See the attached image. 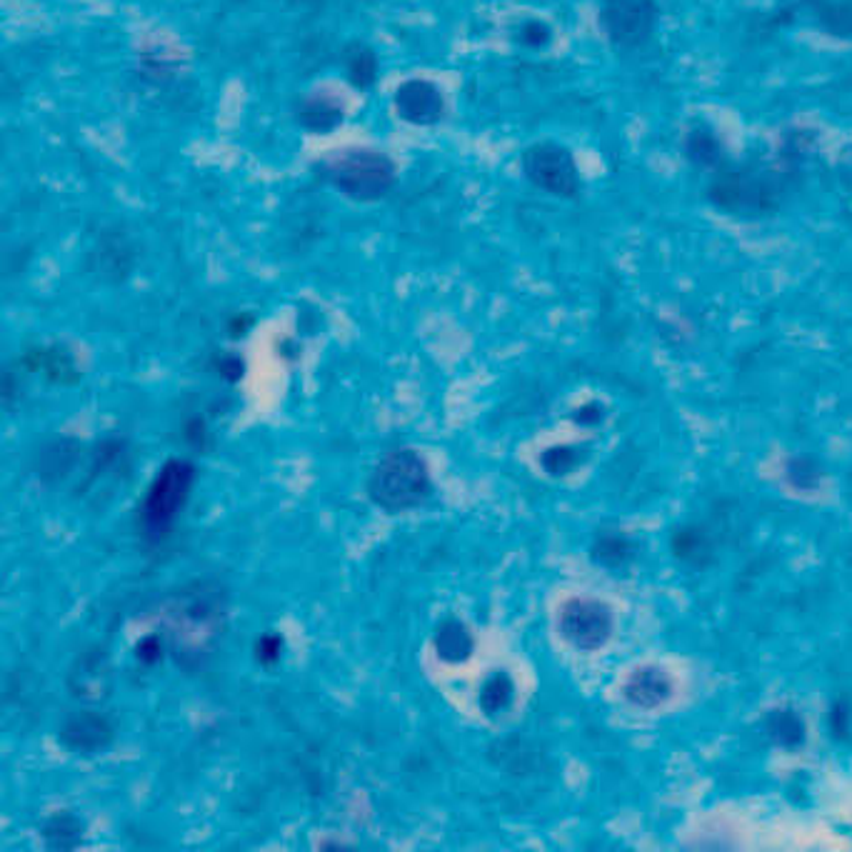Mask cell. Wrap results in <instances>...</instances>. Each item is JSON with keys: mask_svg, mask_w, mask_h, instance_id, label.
Listing matches in <instances>:
<instances>
[{"mask_svg": "<svg viewBox=\"0 0 852 852\" xmlns=\"http://www.w3.org/2000/svg\"><path fill=\"white\" fill-rule=\"evenodd\" d=\"M313 175L348 201L373 205L393 193L398 183V163L380 148L351 146L318 158L313 163Z\"/></svg>", "mask_w": 852, "mask_h": 852, "instance_id": "6da1fadb", "label": "cell"}, {"mask_svg": "<svg viewBox=\"0 0 852 852\" xmlns=\"http://www.w3.org/2000/svg\"><path fill=\"white\" fill-rule=\"evenodd\" d=\"M433 492L423 457L412 451L388 453L367 480V496L388 513L418 508Z\"/></svg>", "mask_w": 852, "mask_h": 852, "instance_id": "7a4b0ae2", "label": "cell"}, {"mask_svg": "<svg viewBox=\"0 0 852 852\" xmlns=\"http://www.w3.org/2000/svg\"><path fill=\"white\" fill-rule=\"evenodd\" d=\"M195 468L188 461H168L150 482L140 505V527L152 541H160L175 525L178 515L191 498Z\"/></svg>", "mask_w": 852, "mask_h": 852, "instance_id": "3957f363", "label": "cell"}, {"mask_svg": "<svg viewBox=\"0 0 852 852\" xmlns=\"http://www.w3.org/2000/svg\"><path fill=\"white\" fill-rule=\"evenodd\" d=\"M525 181L537 191L560 201H578L582 193V173L570 148L555 140H537L520 156Z\"/></svg>", "mask_w": 852, "mask_h": 852, "instance_id": "277c9868", "label": "cell"}, {"mask_svg": "<svg viewBox=\"0 0 852 852\" xmlns=\"http://www.w3.org/2000/svg\"><path fill=\"white\" fill-rule=\"evenodd\" d=\"M598 21L613 46L640 48L658 29L660 11L655 0H603Z\"/></svg>", "mask_w": 852, "mask_h": 852, "instance_id": "5b68a950", "label": "cell"}, {"mask_svg": "<svg viewBox=\"0 0 852 852\" xmlns=\"http://www.w3.org/2000/svg\"><path fill=\"white\" fill-rule=\"evenodd\" d=\"M560 633L578 650L593 652L610 640L613 635V615L610 610L590 598H576L563 607Z\"/></svg>", "mask_w": 852, "mask_h": 852, "instance_id": "8992f818", "label": "cell"}, {"mask_svg": "<svg viewBox=\"0 0 852 852\" xmlns=\"http://www.w3.org/2000/svg\"><path fill=\"white\" fill-rule=\"evenodd\" d=\"M393 111L412 128H433L445 121L447 101L435 80L408 78L393 93Z\"/></svg>", "mask_w": 852, "mask_h": 852, "instance_id": "52a82bcc", "label": "cell"}, {"mask_svg": "<svg viewBox=\"0 0 852 852\" xmlns=\"http://www.w3.org/2000/svg\"><path fill=\"white\" fill-rule=\"evenodd\" d=\"M295 121L305 133L313 136H328L338 130L345 121L343 101L330 93H310L295 103Z\"/></svg>", "mask_w": 852, "mask_h": 852, "instance_id": "ba28073f", "label": "cell"}, {"mask_svg": "<svg viewBox=\"0 0 852 852\" xmlns=\"http://www.w3.org/2000/svg\"><path fill=\"white\" fill-rule=\"evenodd\" d=\"M60 738L70 750L91 756L113 740V725L98 713H78L63 725Z\"/></svg>", "mask_w": 852, "mask_h": 852, "instance_id": "9c48e42d", "label": "cell"}, {"mask_svg": "<svg viewBox=\"0 0 852 852\" xmlns=\"http://www.w3.org/2000/svg\"><path fill=\"white\" fill-rule=\"evenodd\" d=\"M670 695H672L670 678L658 668L635 670L625 685L627 701L638 707H645V711H652V707L662 705Z\"/></svg>", "mask_w": 852, "mask_h": 852, "instance_id": "30bf717a", "label": "cell"}, {"mask_svg": "<svg viewBox=\"0 0 852 852\" xmlns=\"http://www.w3.org/2000/svg\"><path fill=\"white\" fill-rule=\"evenodd\" d=\"M343 70L351 88L361 93L371 91L380 78L378 53L371 46H365V43H351V46H345L343 50Z\"/></svg>", "mask_w": 852, "mask_h": 852, "instance_id": "8fae6325", "label": "cell"}, {"mask_svg": "<svg viewBox=\"0 0 852 852\" xmlns=\"http://www.w3.org/2000/svg\"><path fill=\"white\" fill-rule=\"evenodd\" d=\"M25 365L35 373H43L46 378L53 383H73L78 380V365L73 353H68L63 345H46V348H35L29 355H25Z\"/></svg>", "mask_w": 852, "mask_h": 852, "instance_id": "7c38bea8", "label": "cell"}, {"mask_svg": "<svg viewBox=\"0 0 852 852\" xmlns=\"http://www.w3.org/2000/svg\"><path fill=\"white\" fill-rule=\"evenodd\" d=\"M683 152L695 168H715L725 156L720 138H717L715 130L707 128V125H695V128L688 130L683 140Z\"/></svg>", "mask_w": 852, "mask_h": 852, "instance_id": "4fadbf2b", "label": "cell"}, {"mask_svg": "<svg viewBox=\"0 0 852 852\" xmlns=\"http://www.w3.org/2000/svg\"><path fill=\"white\" fill-rule=\"evenodd\" d=\"M435 650L447 662H463L473 652V635L468 627L457 621H447L438 627Z\"/></svg>", "mask_w": 852, "mask_h": 852, "instance_id": "5bb4252c", "label": "cell"}, {"mask_svg": "<svg viewBox=\"0 0 852 852\" xmlns=\"http://www.w3.org/2000/svg\"><path fill=\"white\" fill-rule=\"evenodd\" d=\"M553 38L555 33L550 29V23L541 21V18H525V21H520L513 29V43L527 50L550 48Z\"/></svg>", "mask_w": 852, "mask_h": 852, "instance_id": "9a60e30c", "label": "cell"}, {"mask_svg": "<svg viewBox=\"0 0 852 852\" xmlns=\"http://www.w3.org/2000/svg\"><path fill=\"white\" fill-rule=\"evenodd\" d=\"M818 23L825 31L840 38H852V5L840 3V0H822V5L815 8Z\"/></svg>", "mask_w": 852, "mask_h": 852, "instance_id": "2e32d148", "label": "cell"}, {"mask_svg": "<svg viewBox=\"0 0 852 852\" xmlns=\"http://www.w3.org/2000/svg\"><path fill=\"white\" fill-rule=\"evenodd\" d=\"M513 695H515L513 680H510L508 675H502V672H498V675H492L486 683V688H482L480 707L488 715H498L502 711H508V705L513 703Z\"/></svg>", "mask_w": 852, "mask_h": 852, "instance_id": "e0dca14e", "label": "cell"}, {"mask_svg": "<svg viewBox=\"0 0 852 852\" xmlns=\"http://www.w3.org/2000/svg\"><path fill=\"white\" fill-rule=\"evenodd\" d=\"M43 836H46L50 848L68 850V848H76L80 842V836H83V825H80L73 815H56V818L46 825Z\"/></svg>", "mask_w": 852, "mask_h": 852, "instance_id": "ac0fdd59", "label": "cell"}, {"mask_svg": "<svg viewBox=\"0 0 852 852\" xmlns=\"http://www.w3.org/2000/svg\"><path fill=\"white\" fill-rule=\"evenodd\" d=\"M76 678L80 680L78 685V693L76 695H86V697H95L101 690L107 688V668L101 666V660L98 658H91L86 660L83 666H80V670L76 672Z\"/></svg>", "mask_w": 852, "mask_h": 852, "instance_id": "d6986e66", "label": "cell"}, {"mask_svg": "<svg viewBox=\"0 0 852 852\" xmlns=\"http://www.w3.org/2000/svg\"><path fill=\"white\" fill-rule=\"evenodd\" d=\"M578 463H580V453L576 451V447H570V445L553 447V451H548V453H545V457H543L545 470H548L550 475L570 473Z\"/></svg>", "mask_w": 852, "mask_h": 852, "instance_id": "ffe728a7", "label": "cell"}, {"mask_svg": "<svg viewBox=\"0 0 852 852\" xmlns=\"http://www.w3.org/2000/svg\"><path fill=\"white\" fill-rule=\"evenodd\" d=\"M775 738H783L785 746H795L797 740H803V725L797 723L795 715H780L773 725Z\"/></svg>", "mask_w": 852, "mask_h": 852, "instance_id": "44dd1931", "label": "cell"}, {"mask_svg": "<svg viewBox=\"0 0 852 852\" xmlns=\"http://www.w3.org/2000/svg\"><path fill=\"white\" fill-rule=\"evenodd\" d=\"M136 655L143 666H156V662H160V658H163V643H160L158 635H148V638H143L138 643Z\"/></svg>", "mask_w": 852, "mask_h": 852, "instance_id": "7402d4cb", "label": "cell"}, {"mask_svg": "<svg viewBox=\"0 0 852 852\" xmlns=\"http://www.w3.org/2000/svg\"><path fill=\"white\" fill-rule=\"evenodd\" d=\"M281 652H283V640L277 638V635H265V638L258 640V660L265 662V666L281 660Z\"/></svg>", "mask_w": 852, "mask_h": 852, "instance_id": "603a6c76", "label": "cell"}, {"mask_svg": "<svg viewBox=\"0 0 852 852\" xmlns=\"http://www.w3.org/2000/svg\"><path fill=\"white\" fill-rule=\"evenodd\" d=\"M220 373L230 380H238L240 375H243V361H238V357H226V361L220 363Z\"/></svg>", "mask_w": 852, "mask_h": 852, "instance_id": "cb8c5ba5", "label": "cell"}, {"mask_svg": "<svg viewBox=\"0 0 852 852\" xmlns=\"http://www.w3.org/2000/svg\"><path fill=\"white\" fill-rule=\"evenodd\" d=\"M250 326H253V320H250V318H246V316L243 318H236V320H232V336H243Z\"/></svg>", "mask_w": 852, "mask_h": 852, "instance_id": "d4e9b609", "label": "cell"}]
</instances>
